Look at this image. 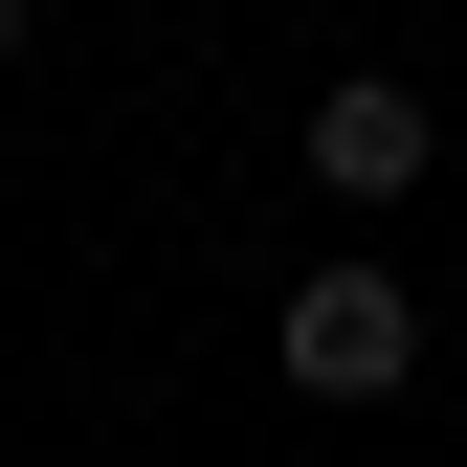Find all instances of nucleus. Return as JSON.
I'll use <instances>...</instances> for the list:
<instances>
[{
  "label": "nucleus",
  "mask_w": 467,
  "mask_h": 467,
  "mask_svg": "<svg viewBox=\"0 0 467 467\" xmlns=\"http://www.w3.org/2000/svg\"><path fill=\"white\" fill-rule=\"evenodd\" d=\"M289 379H312V400H400V379H423L400 267H312V289H289Z\"/></svg>",
  "instance_id": "1"
},
{
  "label": "nucleus",
  "mask_w": 467,
  "mask_h": 467,
  "mask_svg": "<svg viewBox=\"0 0 467 467\" xmlns=\"http://www.w3.org/2000/svg\"><path fill=\"white\" fill-rule=\"evenodd\" d=\"M423 156H445V111L400 89V67H334V89H312V179H334V201H400Z\"/></svg>",
  "instance_id": "2"
},
{
  "label": "nucleus",
  "mask_w": 467,
  "mask_h": 467,
  "mask_svg": "<svg viewBox=\"0 0 467 467\" xmlns=\"http://www.w3.org/2000/svg\"><path fill=\"white\" fill-rule=\"evenodd\" d=\"M23 23H45V0H0V45H23Z\"/></svg>",
  "instance_id": "3"
}]
</instances>
